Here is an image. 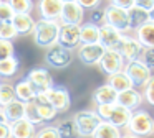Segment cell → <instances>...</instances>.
I'll return each instance as SVG.
<instances>
[{
	"label": "cell",
	"mask_w": 154,
	"mask_h": 138,
	"mask_svg": "<svg viewBox=\"0 0 154 138\" xmlns=\"http://www.w3.org/2000/svg\"><path fill=\"white\" fill-rule=\"evenodd\" d=\"M12 23H14L15 30H17L18 35H32L35 30V20L30 16V13H15L14 20H12Z\"/></svg>",
	"instance_id": "cell-19"
},
{
	"label": "cell",
	"mask_w": 154,
	"mask_h": 138,
	"mask_svg": "<svg viewBox=\"0 0 154 138\" xmlns=\"http://www.w3.org/2000/svg\"><path fill=\"white\" fill-rule=\"evenodd\" d=\"M109 5L119 7V8H124V10H129L131 7L134 5V0H109Z\"/></svg>",
	"instance_id": "cell-42"
},
{
	"label": "cell",
	"mask_w": 154,
	"mask_h": 138,
	"mask_svg": "<svg viewBox=\"0 0 154 138\" xmlns=\"http://www.w3.org/2000/svg\"><path fill=\"white\" fill-rule=\"evenodd\" d=\"M76 2L80 3V7H83V8L93 10V8H98V7H100L101 0H76Z\"/></svg>",
	"instance_id": "cell-43"
},
{
	"label": "cell",
	"mask_w": 154,
	"mask_h": 138,
	"mask_svg": "<svg viewBox=\"0 0 154 138\" xmlns=\"http://www.w3.org/2000/svg\"><path fill=\"white\" fill-rule=\"evenodd\" d=\"M128 15H129V22H131V28L137 30L141 25H144L146 22H149V13L144 8L137 5H133L129 10H128Z\"/></svg>",
	"instance_id": "cell-27"
},
{
	"label": "cell",
	"mask_w": 154,
	"mask_h": 138,
	"mask_svg": "<svg viewBox=\"0 0 154 138\" xmlns=\"http://www.w3.org/2000/svg\"><path fill=\"white\" fill-rule=\"evenodd\" d=\"M18 36L17 30H15L12 22H0V39H7V41H14Z\"/></svg>",
	"instance_id": "cell-34"
},
{
	"label": "cell",
	"mask_w": 154,
	"mask_h": 138,
	"mask_svg": "<svg viewBox=\"0 0 154 138\" xmlns=\"http://www.w3.org/2000/svg\"><path fill=\"white\" fill-rule=\"evenodd\" d=\"M14 89H15V99H18V100H22V102L33 100V99L37 97V94H38V92L35 91V87L32 85V82L28 81L27 77L22 79V81H18Z\"/></svg>",
	"instance_id": "cell-20"
},
{
	"label": "cell",
	"mask_w": 154,
	"mask_h": 138,
	"mask_svg": "<svg viewBox=\"0 0 154 138\" xmlns=\"http://www.w3.org/2000/svg\"><path fill=\"white\" fill-rule=\"evenodd\" d=\"M124 74L129 77L133 82V87H144L147 81L151 79V69L144 64L141 59H134V61H128L123 68Z\"/></svg>",
	"instance_id": "cell-4"
},
{
	"label": "cell",
	"mask_w": 154,
	"mask_h": 138,
	"mask_svg": "<svg viewBox=\"0 0 154 138\" xmlns=\"http://www.w3.org/2000/svg\"><path fill=\"white\" fill-rule=\"evenodd\" d=\"M65 2H76V0H63V3H65Z\"/></svg>",
	"instance_id": "cell-49"
},
{
	"label": "cell",
	"mask_w": 154,
	"mask_h": 138,
	"mask_svg": "<svg viewBox=\"0 0 154 138\" xmlns=\"http://www.w3.org/2000/svg\"><path fill=\"white\" fill-rule=\"evenodd\" d=\"M104 16H106L108 25L116 28L118 31L124 33V31H129L131 30V22H129L128 10L114 7V5H108L106 8H104Z\"/></svg>",
	"instance_id": "cell-7"
},
{
	"label": "cell",
	"mask_w": 154,
	"mask_h": 138,
	"mask_svg": "<svg viewBox=\"0 0 154 138\" xmlns=\"http://www.w3.org/2000/svg\"><path fill=\"white\" fill-rule=\"evenodd\" d=\"M57 130L60 133V138H76L78 137V131H76L73 120H61L57 125Z\"/></svg>",
	"instance_id": "cell-30"
},
{
	"label": "cell",
	"mask_w": 154,
	"mask_h": 138,
	"mask_svg": "<svg viewBox=\"0 0 154 138\" xmlns=\"http://www.w3.org/2000/svg\"><path fill=\"white\" fill-rule=\"evenodd\" d=\"M121 39H123V33L113 28L111 25L104 23L100 26V45L104 49H118Z\"/></svg>",
	"instance_id": "cell-14"
},
{
	"label": "cell",
	"mask_w": 154,
	"mask_h": 138,
	"mask_svg": "<svg viewBox=\"0 0 154 138\" xmlns=\"http://www.w3.org/2000/svg\"><path fill=\"white\" fill-rule=\"evenodd\" d=\"M113 105L114 104H103V105H96V114L98 117L101 118L103 122H108L109 120V115H111V110H113Z\"/></svg>",
	"instance_id": "cell-40"
},
{
	"label": "cell",
	"mask_w": 154,
	"mask_h": 138,
	"mask_svg": "<svg viewBox=\"0 0 154 138\" xmlns=\"http://www.w3.org/2000/svg\"><path fill=\"white\" fill-rule=\"evenodd\" d=\"M15 13H30L33 10V0H7Z\"/></svg>",
	"instance_id": "cell-33"
},
{
	"label": "cell",
	"mask_w": 154,
	"mask_h": 138,
	"mask_svg": "<svg viewBox=\"0 0 154 138\" xmlns=\"http://www.w3.org/2000/svg\"><path fill=\"white\" fill-rule=\"evenodd\" d=\"M136 38L143 45V48H151L154 46V23L146 22L136 30Z\"/></svg>",
	"instance_id": "cell-25"
},
{
	"label": "cell",
	"mask_w": 154,
	"mask_h": 138,
	"mask_svg": "<svg viewBox=\"0 0 154 138\" xmlns=\"http://www.w3.org/2000/svg\"><path fill=\"white\" fill-rule=\"evenodd\" d=\"M33 41L40 48H48V46L58 43V35H60V23L58 20H43L40 18L35 23L33 30Z\"/></svg>",
	"instance_id": "cell-1"
},
{
	"label": "cell",
	"mask_w": 154,
	"mask_h": 138,
	"mask_svg": "<svg viewBox=\"0 0 154 138\" xmlns=\"http://www.w3.org/2000/svg\"><path fill=\"white\" fill-rule=\"evenodd\" d=\"M139 59L149 69H154V46H151V48H144L143 53H141V56H139Z\"/></svg>",
	"instance_id": "cell-37"
},
{
	"label": "cell",
	"mask_w": 154,
	"mask_h": 138,
	"mask_svg": "<svg viewBox=\"0 0 154 138\" xmlns=\"http://www.w3.org/2000/svg\"><path fill=\"white\" fill-rule=\"evenodd\" d=\"M35 104H37V110H38V115H40V118L43 122H50L53 120L55 117H57L58 112L53 108V105L48 104L47 97H45V94L42 92V94H37V97L33 99Z\"/></svg>",
	"instance_id": "cell-21"
},
{
	"label": "cell",
	"mask_w": 154,
	"mask_h": 138,
	"mask_svg": "<svg viewBox=\"0 0 154 138\" xmlns=\"http://www.w3.org/2000/svg\"><path fill=\"white\" fill-rule=\"evenodd\" d=\"M0 138H12L10 123H0Z\"/></svg>",
	"instance_id": "cell-45"
},
{
	"label": "cell",
	"mask_w": 154,
	"mask_h": 138,
	"mask_svg": "<svg viewBox=\"0 0 154 138\" xmlns=\"http://www.w3.org/2000/svg\"><path fill=\"white\" fill-rule=\"evenodd\" d=\"M37 125L28 122L27 118H20V120L10 123V133L12 138H33L37 133Z\"/></svg>",
	"instance_id": "cell-17"
},
{
	"label": "cell",
	"mask_w": 154,
	"mask_h": 138,
	"mask_svg": "<svg viewBox=\"0 0 154 138\" xmlns=\"http://www.w3.org/2000/svg\"><path fill=\"white\" fill-rule=\"evenodd\" d=\"M143 97L146 99V102L154 107V76H151V79L147 81V84L144 85V94Z\"/></svg>",
	"instance_id": "cell-39"
},
{
	"label": "cell",
	"mask_w": 154,
	"mask_h": 138,
	"mask_svg": "<svg viewBox=\"0 0 154 138\" xmlns=\"http://www.w3.org/2000/svg\"><path fill=\"white\" fill-rule=\"evenodd\" d=\"M58 43L65 46L66 49L80 48L81 39H80V25H60V35H58Z\"/></svg>",
	"instance_id": "cell-10"
},
{
	"label": "cell",
	"mask_w": 154,
	"mask_h": 138,
	"mask_svg": "<svg viewBox=\"0 0 154 138\" xmlns=\"http://www.w3.org/2000/svg\"><path fill=\"white\" fill-rule=\"evenodd\" d=\"M134 5H137L141 8H144L146 12H149L154 7V0H134Z\"/></svg>",
	"instance_id": "cell-44"
},
{
	"label": "cell",
	"mask_w": 154,
	"mask_h": 138,
	"mask_svg": "<svg viewBox=\"0 0 154 138\" xmlns=\"http://www.w3.org/2000/svg\"><path fill=\"white\" fill-rule=\"evenodd\" d=\"M0 123H8V120H7V117H5L4 110L0 112Z\"/></svg>",
	"instance_id": "cell-46"
},
{
	"label": "cell",
	"mask_w": 154,
	"mask_h": 138,
	"mask_svg": "<svg viewBox=\"0 0 154 138\" xmlns=\"http://www.w3.org/2000/svg\"><path fill=\"white\" fill-rule=\"evenodd\" d=\"M143 99L144 97H143V94H141L139 91H136L134 87H131V89H128V91H123V92L118 94L116 104H119V105H123V107L129 108L131 112H134V110L139 108L141 104H143Z\"/></svg>",
	"instance_id": "cell-15"
},
{
	"label": "cell",
	"mask_w": 154,
	"mask_h": 138,
	"mask_svg": "<svg viewBox=\"0 0 154 138\" xmlns=\"http://www.w3.org/2000/svg\"><path fill=\"white\" fill-rule=\"evenodd\" d=\"M76 138H83V137H76Z\"/></svg>",
	"instance_id": "cell-51"
},
{
	"label": "cell",
	"mask_w": 154,
	"mask_h": 138,
	"mask_svg": "<svg viewBox=\"0 0 154 138\" xmlns=\"http://www.w3.org/2000/svg\"><path fill=\"white\" fill-rule=\"evenodd\" d=\"M118 100V92L111 87L109 84H103L93 92V102L96 105H103V104H116Z\"/></svg>",
	"instance_id": "cell-18"
},
{
	"label": "cell",
	"mask_w": 154,
	"mask_h": 138,
	"mask_svg": "<svg viewBox=\"0 0 154 138\" xmlns=\"http://www.w3.org/2000/svg\"><path fill=\"white\" fill-rule=\"evenodd\" d=\"M93 138H121L119 128L114 127L109 122H101L96 131L93 133Z\"/></svg>",
	"instance_id": "cell-29"
},
{
	"label": "cell",
	"mask_w": 154,
	"mask_h": 138,
	"mask_svg": "<svg viewBox=\"0 0 154 138\" xmlns=\"http://www.w3.org/2000/svg\"><path fill=\"white\" fill-rule=\"evenodd\" d=\"M73 56H71V51L66 49L65 46H61L60 43H55V45L48 46L47 53H45V61L50 68L55 69H63L66 68L71 62Z\"/></svg>",
	"instance_id": "cell-5"
},
{
	"label": "cell",
	"mask_w": 154,
	"mask_h": 138,
	"mask_svg": "<svg viewBox=\"0 0 154 138\" xmlns=\"http://www.w3.org/2000/svg\"><path fill=\"white\" fill-rule=\"evenodd\" d=\"M80 39H81V45L100 43V26L91 22L80 25Z\"/></svg>",
	"instance_id": "cell-23"
},
{
	"label": "cell",
	"mask_w": 154,
	"mask_h": 138,
	"mask_svg": "<svg viewBox=\"0 0 154 138\" xmlns=\"http://www.w3.org/2000/svg\"><path fill=\"white\" fill-rule=\"evenodd\" d=\"M15 54V49H14V43L7 41V39H0V61L10 58V56Z\"/></svg>",
	"instance_id": "cell-36"
},
{
	"label": "cell",
	"mask_w": 154,
	"mask_h": 138,
	"mask_svg": "<svg viewBox=\"0 0 154 138\" xmlns=\"http://www.w3.org/2000/svg\"><path fill=\"white\" fill-rule=\"evenodd\" d=\"M18 68H20V61L15 54L0 61V77H12L17 74Z\"/></svg>",
	"instance_id": "cell-28"
},
{
	"label": "cell",
	"mask_w": 154,
	"mask_h": 138,
	"mask_svg": "<svg viewBox=\"0 0 154 138\" xmlns=\"http://www.w3.org/2000/svg\"><path fill=\"white\" fill-rule=\"evenodd\" d=\"M28 122H32L33 125H40L43 123V120L40 118V115H38V110H37V104H35V100H30V102H25V117Z\"/></svg>",
	"instance_id": "cell-31"
},
{
	"label": "cell",
	"mask_w": 154,
	"mask_h": 138,
	"mask_svg": "<svg viewBox=\"0 0 154 138\" xmlns=\"http://www.w3.org/2000/svg\"><path fill=\"white\" fill-rule=\"evenodd\" d=\"M73 123L76 127V131H78V137H93V133L96 131V128L100 127L101 120L98 117V114L94 110H80L73 115Z\"/></svg>",
	"instance_id": "cell-3"
},
{
	"label": "cell",
	"mask_w": 154,
	"mask_h": 138,
	"mask_svg": "<svg viewBox=\"0 0 154 138\" xmlns=\"http://www.w3.org/2000/svg\"><path fill=\"white\" fill-rule=\"evenodd\" d=\"M33 138H60V133H58L57 127H53V125H47V127L40 128V130L35 133Z\"/></svg>",
	"instance_id": "cell-35"
},
{
	"label": "cell",
	"mask_w": 154,
	"mask_h": 138,
	"mask_svg": "<svg viewBox=\"0 0 154 138\" xmlns=\"http://www.w3.org/2000/svg\"><path fill=\"white\" fill-rule=\"evenodd\" d=\"M27 79L32 82V85L35 87V91H37L38 94L47 92L48 89L53 85V77H51L50 71L45 69V68H33L27 74Z\"/></svg>",
	"instance_id": "cell-11"
},
{
	"label": "cell",
	"mask_w": 154,
	"mask_h": 138,
	"mask_svg": "<svg viewBox=\"0 0 154 138\" xmlns=\"http://www.w3.org/2000/svg\"><path fill=\"white\" fill-rule=\"evenodd\" d=\"M108 84H109L118 94L133 87V82H131L129 77L124 74V71H119V72H114V74L108 76Z\"/></svg>",
	"instance_id": "cell-26"
},
{
	"label": "cell",
	"mask_w": 154,
	"mask_h": 138,
	"mask_svg": "<svg viewBox=\"0 0 154 138\" xmlns=\"http://www.w3.org/2000/svg\"><path fill=\"white\" fill-rule=\"evenodd\" d=\"M91 23H94V25L101 26L106 23V16H104V8H93V12H91Z\"/></svg>",
	"instance_id": "cell-41"
},
{
	"label": "cell",
	"mask_w": 154,
	"mask_h": 138,
	"mask_svg": "<svg viewBox=\"0 0 154 138\" xmlns=\"http://www.w3.org/2000/svg\"><path fill=\"white\" fill-rule=\"evenodd\" d=\"M0 79H2V77H0Z\"/></svg>",
	"instance_id": "cell-53"
},
{
	"label": "cell",
	"mask_w": 154,
	"mask_h": 138,
	"mask_svg": "<svg viewBox=\"0 0 154 138\" xmlns=\"http://www.w3.org/2000/svg\"><path fill=\"white\" fill-rule=\"evenodd\" d=\"M45 97H47L48 104L53 105V108L57 112H66L71 105V97L70 92H68L66 87L63 85H51L47 92H43Z\"/></svg>",
	"instance_id": "cell-6"
},
{
	"label": "cell",
	"mask_w": 154,
	"mask_h": 138,
	"mask_svg": "<svg viewBox=\"0 0 154 138\" xmlns=\"http://www.w3.org/2000/svg\"><path fill=\"white\" fill-rule=\"evenodd\" d=\"M121 138H139V137H136L133 133H126V135H121Z\"/></svg>",
	"instance_id": "cell-48"
},
{
	"label": "cell",
	"mask_w": 154,
	"mask_h": 138,
	"mask_svg": "<svg viewBox=\"0 0 154 138\" xmlns=\"http://www.w3.org/2000/svg\"><path fill=\"white\" fill-rule=\"evenodd\" d=\"M2 110H4V107H2V105H0V112H2Z\"/></svg>",
	"instance_id": "cell-50"
},
{
	"label": "cell",
	"mask_w": 154,
	"mask_h": 138,
	"mask_svg": "<svg viewBox=\"0 0 154 138\" xmlns=\"http://www.w3.org/2000/svg\"><path fill=\"white\" fill-rule=\"evenodd\" d=\"M12 100H15V89H14V85L0 82V105L5 107V105L10 104Z\"/></svg>",
	"instance_id": "cell-32"
},
{
	"label": "cell",
	"mask_w": 154,
	"mask_h": 138,
	"mask_svg": "<svg viewBox=\"0 0 154 138\" xmlns=\"http://www.w3.org/2000/svg\"><path fill=\"white\" fill-rule=\"evenodd\" d=\"M131 114H133V112H131L129 108L123 107V105H119V104H114L108 122L113 123L114 127H118V128H123L128 125V122H129V118H131Z\"/></svg>",
	"instance_id": "cell-22"
},
{
	"label": "cell",
	"mask_w": 154,
	"mask_h": 138,
	"mask_svg": "<svg viewBox=\"0 0 154 138\" xmlns=\"http://www.w3.org/2000/svg\"><path fill=\"white\" fill-rule=\"evenodd\" d=\"M4 114L7 117L8 123H14V122L23 118L25 117V102L18 100V99L12 100L10 104H7L4 107Z\"/></svg>",
	"instance_id": "cell-24"
},
{
	"label": "cell",
	"mask_w": 154,
	"mask_h": 138,
	"mask_svg": "<svg viewBox=\"0 0 154 138\" xmlns=\"http://www.w3.org/2000/svg\"><path fill=\"white\" fill-rule=\"evenodd\" d=\"M61 8H63V0H40L38 2V12L43 20H58Z\"/></svg>",
	"instance_id": "cell-16"
},
{
	"label": "cell",
	"mask_w": 154,
	"mask_h": 138,
	"mask_svg": "<svg viewBox=\"0 0 154 138\" xmlns=\"http://www.w3.org/2000/svg\"><path fill=\"white\" fill-rule=\"evenodd\" d=\"M143 45L137 41V38L134 36H124L121 39L119 46H118V51L119 54L124 58V61H134V59H139L141 53H143Z\"/></svg>",
	"instance_id": "cell-13"
},
{
	"label": "cell",
	"mask_w": 154,
	"mask_h": 138,
	"mask_svg": "<svg viewBox=\"0 0 154 138\" xmlns=\"http://www.w3.org/2000/svg\"><path fill=\"white\" fill-rule=\"evenodd\" d=\"M147 13H149V22H152V23H154V7H152V8H151Z\"/></svg>",
	"instance_id": "cell-47"
},
{
	"label": "cell",
	"mask_w": 154,
	"mask_h": 138,
	"mask_svg": "<svg viewBox=\"0 0 154 138\" xmlns=\"http://www.w3.org/2000/svg\"><path fill=\"white\" fill-rule=\"evenodd\" d=\"M85 18V8L78 2H65L60 13L61 25H81Z\"/></svg>",
	"instance_id": "cell-9"
},
{
	"label": "cell",
	"mask_w": 154,
	"mask_h": 138,
	"mask_svg": "<svg viewBox=\"0 0 154 138\" xmlns=\"http://www.w3.org/2000/svg\"><path fill=\"white\" fill-rule=\"evenodd\" d=\"M14 16H15V12L7 2L0 3V22H12Z\"/></svg>",
	"instance_id": "cell-38"
},
{
	"label": "cell",
	"mask_w": 154,
	"mask_h": 138,
	"mask_svg": "<svg viewBox=\"0 0 154 138\" xmlns=\"http://www.w3.org/2000/svg\"><path fill=\"white\" fill-rule=\"evenodd\" d=\"M124 64H126V61H124V58L119 54L118 49H106L103 58H101V61L98 62L101 72H104L106 76H111V74H114V72L123 71Z\"/></svg>",
	"instance_id": "cell-8"
},
{
	"label": "cell",
	"mask_w": 154,
	"mask_h": 138,
	"mask_svg": "<svg viewBox=\"0 0 154 138\" xmlns=\"http://www.w3.org/2000/svg\"><path fill=\"white\" fill-rule=\"evenodd\" d=\"M128 131L136 137H151L154 135V117H151L149 112L146 110H134L131 114V118L128 122Z\"/></svg>",
	"instance_id": "cell-2"
},
{
	"label": "cell",
	"mask_w": 154,
	"mask_h": 138,
	"mask_svg": "<svg viewBox=\"0 0 154 138\" xmlns=\"http://www.w3.org/2000/svg\"><path fill=\"white\" fill-rule=\"evenodd\" d=\"M2 2H4V0H0V3H2Z\"/></svg>",
	"instance_id": "cell-52"
},
{
	"label": "cell",
	"mask_w": 154,
	"mask_h": 138,
	"mask_svg": "<svg viewBox=\"0 0 154 138\" xmlns=\"http://www.w3.org/2000/svg\"><path fill=\"white\" fill-rule=\"evenodd\" d=\"M106 49L100 43H91V45H80L78 48V58L83 64L86 66H94L101 61Z\"/></svg>",
	"instance_id": "cell-12"
}]
</instances>
